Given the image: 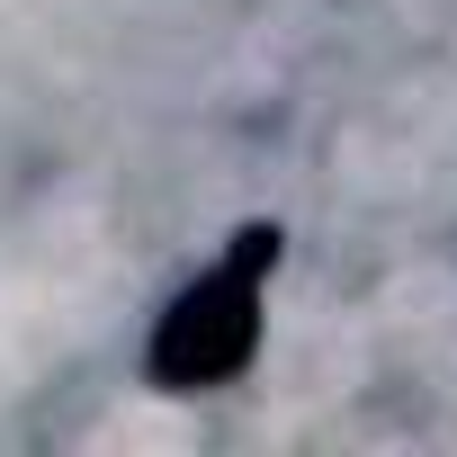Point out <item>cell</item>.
Returning <instances> with one entry per match:
<instances>
[{"instance_id": "6da1fadb", "label": "cell", "mask_w": 457, "mask_h": 457, "mask_svg": "<svg viewBox=\"0 0 457 457\" xmlns=\"http://www.w3.org/2000/svg\"><path fill=\"white\" fill-rule=\"evenodd\" d=\"M278 270V224H243L224 270H206L197 287H179L153 323V386L162 395H206L234 386L261 350V278Z\"/></svg>"}]
</instances>
